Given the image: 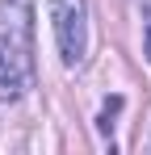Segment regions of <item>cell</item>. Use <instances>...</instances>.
<instances>
[{"label": "cell", "instance_id": "cell-4", "mask_svg": "<svg viewBox=\"0 0 151 155\" xmlns=\"http://www.w3.org/2000/svg\"><path fill=\"white\" fill-rule=\"evenodd\" d=\"M143 25H147V59H151V8H147V21Z\"/></svg>", "mask_w": 151, "mask_h": 155}, {"label": "cell", "instance_id": "cell-1", "mask_svg": "<svg viewBox=\"0 0 151 155\" xmlns=\"http://www.w3.org/2000/svg\"><path fill=\"white\" fill-rule=\"evenodd\" d=\"M34 88V0H0V101Z\"/></svg>", "mask_w": 151, "mask_h": 155}, {"label": "cell", "instance_id": "cell-5", "mask_svg": "<svg viewBox=\"0 0 151 155\" xmlns=\"http://www.w3.org/2000/svg\"><path fill=\"white\" fill-rule=\"evenodd\" d=\"M143 8H151V0H143Z\"/></svg>", "mask_w": 151, "mask_h": 155}, {"label": "cell", "instance_id": "cell-6", "mask_svg": "<svg viewBox=\"0 0 151 155\" xmlns=\"http://www.w3.org/2000/svg\"><path fill=\"white\" fill-rule=\"evenodd\" d=\"M147 151H151V138H147Z\"/></svg>", "mask_w": 151, "mask_h": 155}, {"label": "cell", "instance_id": "cell-2", "mask_svg": "<svg viewBox=\"0 0 151 155\" xmlns=\"http://www.w3.org/2000/svg\"><path fill=\"white\" fill-rule=\"evenodd\" d=\"M50 21H55V46L63 67H80L88 54V4L84 0H50Z\"/></svg>", "mask_w": 151, "mask_h": 155}, {"label": "cell", "instance_id": "cell-3", "mask_svg": "<svg viewBox=\"0 0 151 155\" xmlns=\"http://www.w3.org/2000/svg\"><path fill=\"white\" fill-rule=\"evenodd\" d=\"M118 109H122V97H113V101H105V109H101V134H109V130H113V113H118Z\"/></svg>", "mask_w": 151, "mask_h": 155}]
</instances>
